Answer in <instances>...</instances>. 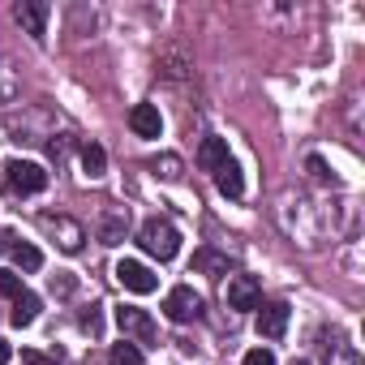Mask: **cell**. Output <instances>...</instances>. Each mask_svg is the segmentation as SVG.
<instances>
[{"mask_svg":"<svg viewBox=\"0 0 365 365\" xmlns=\"http://www.w3.org/2000/svg\"><path fill=\"white\" fill-rule=\"evenodd\" d=\"M82 331H91V335H99V331H103V322H99V314H95V309L82 318Z\"/></svg>","mask_w":365,"mask_h":365,"instance_id":"24","label":"cell"},{"mask_svg":"<svg viewBox=\"0 0 365 365\" xmlns=\"http://www.w3.org/2000/svg\"><path fill=\"white\" fill-rule=\"evenodd\" d=\"M18 292H22V279H18L14 271H0V297H9V301H14Z\"/></svg>","mask_w":365,"mask_h":365,"instance_id":"21","label":"cell"},{"mask_svg":"<svg viewBox=\"0 0 365 365\" xmlns=\"http://www.w3.org/2000/svg\"><path fill=\"white\" fill-rule=\"evenodd\" d=\"M224 297H228V309H258L262 305V284L254 275H232Z\"/></svg>","mask_w":365,"mask_h":365,"instance_id":"7","label":"cell"},{"mask_svg":"<svg viewBox=\"0 0 365 365\" xmlns=\"http://www.w3.org/2000/svg\"><path fill=\"white\" fill-rule=\"evenodd\" d=\"M39 228H43L48 237H56V245H61L65 254H78L82 241H86L82 224H73L69 215H52V211H43V215H39Z\"/></svg>","mask_w":365,"mask_h":365,"instance_id":"3","label":"cell"},{"mask_svg":"<svg viewBox=\"0 0 365 365\" xmlns=\"http://www.w3.org/2000/svg\"><path fill=\"white\" fill-rule=\"evenodd\" d=\"M0 250H5V228H0Z\"/></svg>","mask_w":365,"mask_h":365,"instance_id":"28","label":"cell"},{"mask_svg":"<svg viewBox=\"0 0 365 365\" xmlns=\"http://www.w3.org/2000/svg\"><path fill=\"white\" fill-rule=\"evenodd\" d=\"M241 365H275V356H271V348H254V352H245Z\"/></svg>","mask_w":365,"mask_h":365,"instance_id":"22","label":"cell"},{"mask_svg":"<svg viewBox=\"0 0 365 365\" xmlns=\"http://www.w3.org/2000/svg\"><path fill=\"white\" fill-rule=\"evenodd\" d=\"M215 185H220V194H224V198H232V202L245 194V180H241V168H237V159H228V163L215 172Z\"/></svg>","mask_w":365,"mask_h":365,"instance_id":"11","label":"cell"},{"mask_svg":"<svg viewBox=\"0 0 365 365\" xmlns=\"http://www.w3.org/2000/svg\"><path fill=\"white\" fill-rule=\"evenodd\" d=\"M232 155H228V142L224 138H202V146H198V168H207L211 176L228 163Z\"/></svg>","mask_w":365,"mask_h":365,"instance_id":"10","label":"cell"},{"mask_svg":"<svg viewBox=\"0 0 365 365\" xmlns=\"http://www.w3.org/2000/svg\"><path fill=\"white\" fill-rule=\"evenodd\" d=\"M129 129H133L138 138H159V133H163V116H159V108H155V103H133V112H129Z\"/></svg>","mask_w":365,"mask_h":365,"instance_id":"9","label":"cell"},{"mask_svg":"<svg viewBox=\"0 0 365 365\" xmlns=\"http://www.w3.org/2000/svg\"><path fill=\"white\" fill-rule=\"evenodd\" d=\"M48 5H18V22L26 26V35H35V39H43L48 35Z\"/></svg>","mask_w":365,"mask_h":365,"instance_id":"12","label":"cell"},{"mask_svg":"<svg viewBox=\"0 0 365 365\" xmlns=\"http://www.w3.org/2000/svg\"><path fill=\"white\" fill-rule=\"evenodd\" d=\"M52 292H61V297H65V292H73V279H69V275H61V279L52 275Z\"/></svg>","mask_w":365,"mask_h":365,"instance_id":"25","label":"cell"},{"mask_svg":"<svg viewBox=\"0 0 365 365\" xmlns=\"http://www.w3.org/2000/svg\"><path fill=\"white\" fill-rule=\"evenodd\" d=\"M327 365H361V356H356L352 344H331L327 348Z\"/></svg>","mask_w":365,"mask_h":365,"instance_id":"20","label":"cell"},{"mask_svg":"<svg viewBox=\"0 0 365 365\" xmlns=\"http://www.w3.org/2000/svg\"><path fill=\"white\" fill-rule=\"evenodd\" d=\"M292 365H309V361H305V356H297V361H292Z\"/></svg>","mask_w":365,"mask_h":365,"instance_id":"27","label":"cell"},{"mask_svg":"<svg viewBox=\"0 0 365 365\" xmlns=\"http://www.w3.org/2000/svg\"><path fill=\"white\" fill-rule=\"evenodd\" d=\"M0 365H9V344L0 339Z\"/></svg>","mask_w":365,"mask_h":365,"instance_id":"26","label":"cell"},{"mask_svg":"<svg viewBox=\"0 0 365 365\" xmlns=\"http://www.w3.org/2000/svg\"><path fill=\"white\" fill-rule=\"evenodd\" d=\"M5 176H9V190L22 194V198L48 190V172H43L39 163H31V159H9V163H5Z\"/></svg>","mask_w":365,"mask_h":365,"instance_id":"2","label":"cell"},{"mask_svg":"<svg viewBox=\"0 0 365 365\" xmlns=\"http://www.w3.org/2000/svg\"><path fill=\"white\" fill-rule=\"evenodd\" d=\"M138 245L150 254V258H159V262H172L176 258V250H180V232L168 224V220H146L142 228H138Z\"/></svg>","mask_w":365,"mask_h":365,"instance_id":"1","label":"cell"},{"mask_svg":"<svg viewBox=\"0 0 365 365\" xmlns=\"http://www.w3.org/2000/svg\"><path fill=\"white\" fill-rule=\"evenodd\" d=\"M163 314H168L172 322H194V318H202V297H198L190 284H176V288L163 297Z\"/></svg>","mask_w":365,"mask_h":365,"instance_id":"4","label":"cell"},{"mask_svg":"<svg viewBox=\"0 0 365 365\" xmlns=\"http://www.w3.org/2000/svg\"><path fill=\"white\" fill-rule=\"evenodd\" d=\"M103 168H108V155H103V146H99V142L82 146V172H86L91 180H99V176H103Z\"/></svg>","mask_w":365,"mask_h":365,"instance_id":"16","label":"cell"},{"mask_svg":"<svg viewBox=\"0 0 365 365\" xmlns=\"http://www.w3.org/2000/svg\"><path fill=\"white\" fill-rule=\"evenodd\" d=\"M39 305H43V301H39L31 288H22V292L14 297V314H9V318H14V327H31V322L39 318Z\"/></svg>","mask_w":365,"mask_h":365,"instance_id":"13","label":"cell"},{"mask_svg":"<svg viewBox=\"0 0 365 365\" xmlns=\"http://www.w3.org/2000/svg\"><path fill=\"white\" fill-rule=\"evenodd\" d=\"M284 331H288V305L284 301L262 305L258 309V335L262 339H284Z\"/></svg>","mask_w":365,"mask_h":365,"instance_id":"8","label":"cell"},{"mask_svg":"<svg viewBox=\"0 0 365 365\" xmlns=\"http://www.w3.org/2000/svg\"><path fill=\"white\" fill-rule=\"evenodd\" d=\"M194 271H202V275H228V271H232V262H228V254L198 250V254H194Z\"/></svg>","mask_w":365,"mask_h":365,"instance_id":"15","label":"cell"},{"mask_svg":"<svg viewBox=\"0 0 365 365\" xmlns=\"http://www.w3.org/2000/svg\"><path fill=\"white\" fill-rule=\"evenodd\" d=\"M48 155H52V159L61 163V159L69 155V138H52V142H48Z\"/></svg>","mask_w":365,"mask_h":365,"instance_id":"23","label":"cell"},{"mask_svg":"<svg viewBox=\"0 0 365 365\" xmlns=\"http://www.w3.org/2000/svg\"><path fill=\"white\" fill-rule=\"evenodd\" d=\"M125 228H129V211H108V215L99 220L103 245H120V241H125Z\"/></svg>","mask_w":365,"mask_h":365,"instance_id":"14","label":"cell"},{"mask_svg":"<svg viewBox=\"0 0 365 365\" xmlns=\"http://www.w3.org/2000/svg\"><path fill=\"white\" fill-rule=\"evenodd\" d=\"M150 168H155V176H163V180H180V176H185V163H180V155H159Z\"/></svg>","mask_w":365,"mask_h":365,"instance_id":"19","label":"cell"},{"mask_svg":"<svg viewBox=\"0 0 365 365\" xmlns=\"http://www.w3.org/2000/svg\"><path fill=\"white\" fill-rule=\"evenodd\" d=\"M116 279H120L129 292H138V297H146V292L159 288V279L150 275V267H142L138 258H120V262H116Z\"/></svg>","mask_w":365,"mask_h":365,"instance_id":"6","label":"cell"},{"mask_svg":"<svg viewBox=\"0 0 365 365\" xmlns=\"http://www.w3.org/2000/svg\"><path fill=\"white\" fill-rule=\"evenodd\" d=\"M9 254H14V262H18L22 271H39V267H43V254H39L31 241H14V245H9Z\"/></svg>","mask_w":365,"mask_h":365,"instance_id":"17","label":"cell"},{"mask_svg":"<svg viewBox=\"0 0 365 365\" xmlns=\"http://www.w3.org/2000/svg\"><path fill=\"white\" fill-rule=\"evenodd\" d=\"M116 327L125 331V339H138V344H155V335H159L155 318L146 309H138V305H120L116 309Z\"/></svg>","mask_w":365,"mask_h":365,"instance_id":"5","label":"cell"},{"mask_svg":"<svg viewBox=\"0 0 365 365\" xmlns=\"http://www.w3.org/2000/svg\"><path fill=\"white\" fill-rule=\"evenodd\" d=\"M108 365H142V348H138V344H129V339H120V344H112Z\"/></svg>","mask_w":365,"mask_h":365,"instance_id":"18","label":"cell"}]
</instances>
